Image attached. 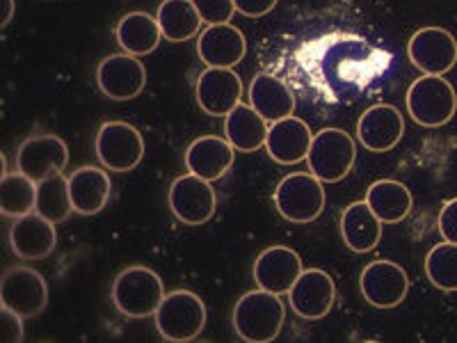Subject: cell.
Returning a JSON list of instances; mask_svg holds the SVG:
<instances>
[{"label":"cell","mask_w":457,"mask_h":343,"mask_svg":"<svg viewBox=\"0 0 457 343\" xmlns=\"http://www.w3.org/2000/svg\"><path fill=\"white\" fill-rule=\"evenodd\" d=\"M234 330L247 343H270L284 330L286 309L277 293L250 291L245 293L234 307Z\"/></svg>","instance_id":"obj_1"},{"label":"cell","mask_w":457,"mask_h":343,"mask_svg":"<svg viewBox=\"0 0 457 343\" xmlns=\"http://www.w3.org/2000/svg\"><path fill=\"white\" fill-rule=\"evenodd\" d=\"M112 305L124 318L142 321V318L156 316L161 307L165 289L156 271L146 265H130L114 277L112 281Z\"/></svg>","instance_id":"obj_2"},{"label":"cell","mask_w":457,"mask_h":343,"mask_svg":"<svg viewBox=\"0 0 457 343\" xmlns=\"http://www.w3.org/2000/svg\"><path fill=\"white\" fill-rule=\"evenodd\" d=\"M206 328V305L187 289L165 293L156 312V330L165 341L186 343L197 339Z\"/></svg>","instance_id":"obj_3"},{"label":"cell","mask_w":457,"mask_h":343,"mask_svg":"<svg viewBox=\"0 0 457 343\" xmlns=\"http://www.w3.org/2000/svg\"><path fill=\"white\" fill-rule=\"evenodd\" d=\"M407 113L419 126L439 129L457 113V94L444 76H421L407 89Z\"/></svg>","instance_id":"obj_4"},{"label":"cell","mask_w":457,"mask_h":343,"mask_svg":"<svg viewBox=\"0 0 457 343\" xmlns=\"http://www.w3.org/2000/svg\"><path fill=\"white\" fill-rule=\"evenodd\" d=\"M275 206L284 220L293 224H309L325 211V188L316 174L293 172L279 181L275 190Z\"/></svg>","instance_id":"obj_5"},{"label":"cell","mask_w":457,"mask_h":343,"mask_svg":"<svg viewBox=\"0 0 457 343\" xmlns=\"http://www.w3.org/2000/svg\"><path fill=\"white\" fill-rule=\"evenodd\" d=\"M357 161V145L343 129H322L313 136L309 149V170L322 183H338L353 172Z\"/></svg>","instance_id":"obj_6"},{"label":"cell","mask_w":457,"mask_h":343,"mask_svg":"<svg viewBox=\"0 0 457 343\" xmlns=\"http://www.w3.org/2000/svg\"><path fill=\"white\" fill-rule=\"evenodd\" d=\"M94 151L105 170L130 172L136 170L145 158V138L133 124L105 121L96 133Z\"/></svg>","instance_id":"obj_7"},{"label":"cell","mask_w":457,"mask_h":343,"mask_svg":"<svg viewBox=\"0 0 457 343\" xmlns=\"http://www.w3.org/2000/svg\"><path fill=\"white\" fill-rule=\"evenodd\" d=\"M0 305L23 318H35L48 305V284L42 272L28 265H14L0 280Z\"/></svg>","instance_id":"obj_8"},{"label":"cell","mask_w":457,"mask_h":343,"mask_svg":"<svg viewBox=\"0 0 457 343\" xmlns=\"http://www.w3.org/2000/svg\"><path fill=\"white\" fill-rule=\"evenodd\" d=\"M167 202H170V211L174 213V218L190 227L208 222L218 206V197H215L211 181L197 177V174H190V172L171 181Z\"/></svg>","instance_id":"obj_9"},{"label":"cell","mask_w":457,"mask_h":343,"mask_svg":"<svg viewBox=\"0 0 457 343\" xmlns=\"http://www.w3.org/2000/svg\"><path fill=\"white\" fill-rule=\"evenodd\" d=\"M359 291L370 307L394 309L410 293V277L403 265L379 259L369 264L359 275Z\"/></svg>","instance_id":"obj_10"},{"label":"cell","mask_w":457,"mask_h":343,"mask_svg":"<svg viewBox=\"0 0 457 343\" xmlns=\"http://www.w3.org/2000/svg\"><path fill=\"white\" fill-rule=\"evenodd\" d=\"M96 85L101 94L112 101H130L140 96L146 85V69L140 57L130 53H114L96 67Z\"/></svg>","instance_id":"obj_11"},{"label":"cell","mask_w":457,"mask_h":343,"mask_svg":"<svg viewBox=\"0 0 457 343\" xmlns=\"http://www.w3.org/2000/svg\"><path fill=\"white\" fill-rule=\"evenodd\" d=\"M407 55L419 71L444 76L457 63V42L446 28H421L411 35Z\"/></svg>","instance_id":"obj_12"},{"label":"cell","mask_w":457,"mask_h":343,"mask_svg":"<svg viewBox=\"0 0 457 343\" xmlns=\"http://www.w3.org/2000/svg\"><path fill=\"white\" fill-rule=\"evenodd\" d=\"M67 163L69 149L62 138L57 136H32L23 140L16 151V167L35 183L60 174Z\"/></svg>","instance_id":"obj_13"},{"label":"cell","mask_w":457,"mask_h":343,"mask_svg":"<svg viewBox=\"0 0 457 343\" xmlns=\"http://www.w3.org/2000/svg\"><path fill=\"white\" fill-rule=\"evenodd\" d=\"M291 307L304 321H320L332 312L337 302V284L325 271L309 268L302 271L295 286L288 293Z\"/></svg>","instance_id":"obj_14"},{"label":"cell","mask_w":457,"mask_h":343,"mask_svg":"<svg viewBox=\"0 0 457 343\" xmlns=\"http://www.w3.org/2000/svg\"><path fill=\"white\" fill-rule=\"evenodd\" d=\"M197 104L211 117H227L243 96V80L234 69L206 67L197 79Z\"/></svg>","instance_id":"obj_15"},{"label":"cell","mask_w":457,"mask_h":343,"mask_svg":"<svg viewBox=\"0 0 457 343\" xmlns=\"http://www.w3.org/2000/svg\"><path fill=\"white\" fill-rule=\"evenodd\" d=\"M302 271H304L302 259L295 250L286 245H272L256 256L252 272L259 289L281 296V293H291Z\"/></svg>","instance_id":"obj_16"},{"label":"cell","mask_w":457,"mask_h":343,"mask_svg":"<svg viewBox=\"0 0 457 343\" xmlns=\"http://www.w3.org/2000/svg\"><path fill=\"white\" fill-rule=\"evenodd\" d=\"M405 133V120L395 105L378 104L370 105L357 124V138L359 142L369 151L382 154V151H391Z\"/></svg>","instance_id":"obj_17"},{"label":"cell","mask_w":457,"mask_h":343,"mask_svg":"<svg viewBox=\"0 0 457 343\" xmlns=\"http://www.w3.org/2000/svg\"><path fill=\"white\" fill-rule=\"evenodd\" d=\"M245 53H247V39L231 23L208 26L197 39V55L206 67L234 69L236 64L243 63Z\"/></svg>","instance_id":"obj_18"},{"label":"cell","mask_w":457,"mask_h":343,"mask_svg":"<svg viewBox=\"0 0 457 343\" xmlns=\"http://www.w3.org/2000/svg\"><path fill=\"white\" fill-rule=\"evenodd\" d=\"M312 142L313 133L307 121L291 114L286 120L270 124L268 138H265V151L279 165H295L309 156Z\"/></svg>","instance_id":"obj_19"},{"label":"cell","mask_w":457,"mask_h":343,"mask_svg":"<svg viewBox=\"0 0 457 343\" xmlns=\"http://www.w3.org/2000/svg\"><path fill=\"white\" fill-rule=\"evenodd\" d=\"M55 224L39 213L23 215L10 229V247L19 259L39 261L55 250Z\"/></svg>","instance_id":"obj_20"},{"label":"cell","mask_w":457,"mask_h":343,"mask_svg":"<svg viewBox=\"0 0 457 343\" xmlns=\"http://www.w3.org/2000/svg\"><path fill=\"white\" fill-rule=\"evenodd\" d=\"M236 149L227 138L202 136L193 140V145L186 151V167L190 174L206 179V181H218L234 165Z\"/></svg>","instance_id":"obj_21"},{"label":"cell","mask_w":457,"mask_h":343,"mask_svg":"<svg viewBox=\"0 0 457 343\" xmlns=\"http://www.w3.org/2000/svg\"><path fill=\"white\" fill-rule=\"evenodd\" d=\"M69 193H71L76 213L96 215L108 204L110 193H112V181H110L105 167L85 165L69 177Z\"/></svg>","instance_id":"obj_22"},{"label":"cell","mask_w":457,"mask_h":343,"mask_svg":"<svg viewBox=\"0 0 457 343\" xmlns=\"http://www.w3.org/2000/svg\"><path fill=\"white\" fill-rule=\"evenodd\" d=\"M250 105L268 124L291 117L295 110V96L284 80L272 73H256L250 83Z\"/></svg>","instance_id":"obj_23"},{"label":"cell","mask_w":457,"mask_h":343,"mask_svg":"<svg viewBox=\"0 0 457 343\" xmlns=\"http://www.w3.org/2000/svg\"><path fill=\"white\" fill-rule=\"evenodd\" d=\"M382 220L370 211V206L364 202L350 204L341 215V236L343 243L357 255H364L378 247L382 238Z\"/></svg>","instance_id":"obj_24"},{"label":"cell","mask_w":457,"mask_h":343,"mask_svg":"<svg viewBox=\"0 0 457 343\" xmlns=\"http://www.w3.org/2000/svg\"><path fill=\"white\" fill-rule=\"evenodd\" d=\"M114 39L124 53L142 57L156 51L162 39V32L156 16L146 14V12H129L117 23Z\"/></svg>","instance_id":"obj_25"},{"label":"cell","mask_w":457,"mask_h":343,"mask_svg":"<svg viewBox=\"0 0 457 343\" xmlns=\"http://www.w3.org/2000/svg\"><path fill=\"white\" fill-rule=\"evenodd\" d=\"M268 129H270L268 121L252 105L238 104L224 117V136L234 145L236 151H245V154H252V151L265 146Z\"/></svg>","instance_id":"obj_26"},{"label":"cell","mask_w":457,"mask_h":343,"mask_svg":"<svg viewBox=\"0 0 457 343\" xmlns=\"http://www.w3.org/2000/svg\"><path fill=\"white\" fill-rule=\"evenodd\" d=\"M366 204L382 222L398 224L411 213L414 199L405 183L394 181V179H379L369 188Z\"/></svg>","instance_id":"obj_27"},{"label":"cell","mask_w":457,"mask_h":343,"mask_svg":"<svg viewBox=\"0 0 457 343\" xmlns=\"http://www.w3.org/2000/svg\"><path fill=\"white\" fill-rule=\"evenodd\" d=\"M158 26L162 39L170 42H187L202 30V14L197 12L193 0H162L158 7Z\"/></svg>","instance_id":"obj_28"},{"label":"cell","mask_w":457,"mask_h":343,"mask_svg":"<svg viewBox=\"0 0 457 343\" xmlns=\"http://www.w3.org/2000/svg\"><path fill=\"white\" fill-rule=\"evenodd\" d=\"M37 208V183L23 172H5L0 181V213L5 218H23Z\"/></svg>","instance_id":"obj_29"},{"label":"cell","mask_w":457,"mask_h":343,"mask_svg":"<svg viewBox=\"0 0 457 343\" xmlns=\"http://www.w3.org/2000/svg\"><path fill=\"white\" fill-rule=\"evenodd\" d=\"M37 213L51 220L53 224L64 222L73 213L71 193H69V179L64 174H53L37 183Z\"/></svg>","instance_id":"obj_30"},{"label":"cell","mask_w":457,"mask_h":343,"mask_svg":"<svg viewBox=\"0 0 457 343\" xmlns=\"http://www.w3.org/2000/svg\"><path fill=\"white\" fill-rule=\"evenodd\" d=\"M426 277L435 289L444 293H457V245H435L426 256Z\"/></svg>","instance_id":"obj_31"},{"label":"cell","mask_w":457,"mask_h":343,"mask_svg":"<svg viewBox=\"0 0 457 343\" xmlns=\"http://www.w3.org/2000/svg\"><path fill=\"white\" fill-rule=\"evenodd\" d=\"M193 3L208 26H215V23H231V19H234L236 14L234 0H193Z\"/></svg>","instance_id":"obj_32"},{"label":"cell","mask_w":457,"mask_h":343,"mask_svg":"<svg viewBox=\"0 0 457 343\" xmlns=\"http://www.w3.org/2000/svg\"><path fill=\"white\" fill-rule=\"evenodd\" d=\"M23 316H19L12 309H0V341L3 343H19L23 341Z\"/></svg>","instance_id":"obj_33"},{"label":"cell","mask_w":457,"mask_h":343,"mask_svg":"<svg viewBox=\"0 0 457 343\" xmlns=\"http://www.w3.org/2000/svg\"><path fill=\"white\" fill-rule=\"evenodd\" d=\"M439 234L444 240L457 245V197L448 199L439 211Z\"/></svg>","instance_id":"obj_34"},{"label":"cell","mask_w":457,"mask_h":343,"mask_svg":"<svg viewBox=\"0 0 457 343\" xmlns=\"http://www.w3.org/2000/svg\"><path fill=\"white\" fill-rule=\"evenodd\" d=\"M279 0H234L236 12H240L247 19H259V16H265L268 12H272L277 7Z\"/></svg>","instance_id":"obj_35"},{"label":"cell","mask_w":457,"mask_h":343,"mask_svg":"<svg viewBox=\"0 0 457 343\" xmlns=\"http://www.w3.org/2000/svg\"><path fill=\"white\" fill-rule=\"evenodd\" d=\"M14 19V0H0V28L5 30Z\"/></svg>","instance_id":"obj_36"}]
</instances>
